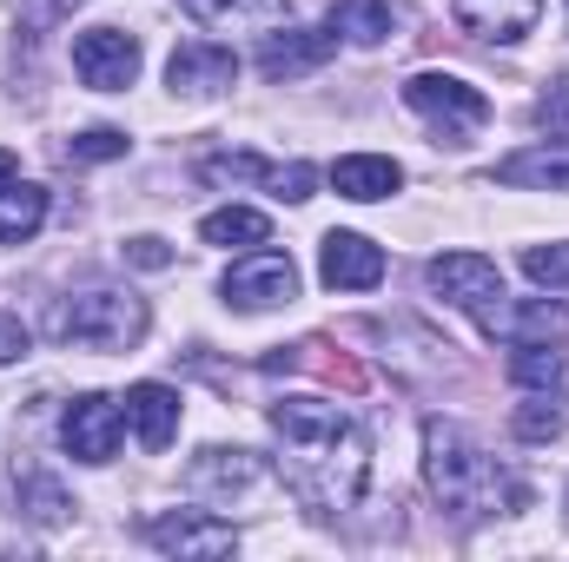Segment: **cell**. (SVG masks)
<instances>
[{
  "instance_id": "cell-33",
  "label": "cell",
  "mask_w": 569,
  "mask_h": 562,
  "mask_svg": "<svg viewBox=\"0 0 569 562\" xmlns=\"http://www.w3.org/2000/svg\"><path fill=\"white\" fill-rule=\"evenodd\" d=\"M13 172H20V159H13V152H0V185H7Z\"/></svg>"
},
{
  "instance_id": "cell-17",
  "label": "cell",
  "mask_w": 569,
  "mask_h": 562,
  "mask_svg": "<svg viewBox=\"0 0 569 562\" xmlns=\"http://www.w3.org/2000/svg\"><path fill=\"white\" fill-rule=\"evenodd\" d=\"M179 7L212 33H266L291 20V0H179Z\"/></svg>"
},
{
  "instance_id": "cell-10",
  "label": "cell",
  "mask_w": 569,
  "mask_h": 562,
  "mask_svg": "<svg viewBox=\"0 0 569 562\" xmlns=\"http://www.w3.org/2000/svg\"><path fill=\"white\" fill-rule=\"evenodd\" d=\"M232 80H239V53L219 47V40H186V47H172V60H166V87L186 93V100H212V93H226Z\"/></svg>"
},
{
  "instance_id": "cell-1",
  "label": "cell",
  "mask_w": 569,
  "mask_h": 562,
  "mask_svg": "<svg viewBox=\"0 0 569 562\" xmlns=\"http://www.w3.org/2000/svg\"><path fill=\"white\" fill-rule=\"evenodd\" d=\"M272 436H279L284 490L311 503L318 516H338L365 496L371 476V436L331 398H284L272 404Z\"/></svg>"
},
{
  "instance_id": "cell-2",
  "label": "cell",
  "mask_w": 569,
  "mask_h": 562,
  "mask_svg": "<svg viewBox=\"0 0 569 562\" xmlns=\"http://www.w3.org/2000/svg\"><path fill=\"white\" fill-rule=\"evenodd\" d=\"M425 476L437 490V503L457 516V523H477V516H510L530 503V483L510 476L463 423H425Z\"/></svg>"
},
{
  "instance_id": "cell-9",
  "label": "cell",
  "mask_w": 569,
  "mask_h": 562,
  "mask_svg": "<svg viewBox=\"0 0 569 562\" xmlns=\"http://www.w3.org/2000/svg\"><path fill=\"white\" fill-rule=\"evenodd\" d=\"M266 483V463L252 450H226V443H206L192 463H186V490L206 496V503H239L246 490Z\"/></svg>"
},
{
  "instance_id": "cell-8",
  "label": "cell",
  "mask_w": 569,
  "mask_h": 562,
  "mask_svg": "<svg viewBox=\"0 0 569 562\" xmlns=\"http://www.w3.org/2000/svg\"><path fill=\"white\" fill-rule=\"evenodd\" d=\"M120 436H127V411H120L113 398H100V391L73 398L67 418H60V443H67L80 463H113V456H120Z\"/></svg>"
},
{
  "instance_id": "cell-3",
  "label": "cell",
  "mask_w": 569,
  "mask_h": 562,
  "mask_svg": "<svg viewBox=\"0 0 569 562\" xmlns=\"http://www.w3.org/2000/svg\"><path fill=\"white\" fill-rule=\"evenodd\" d=\"M146 298L133 291H113V284H100V291H73V298H60L53 311H47V338H60V344H73V351H133L146 338Z\"/></svg>"
},
{
  "instance_id": "cell-14",
  "label": "cell",
  "mask_w": 569,
  "mask_h": 562,
  "mask_svg": "<svg viewBox=\"0 0 569 562\" xmlns=\"http://www.w3.org/2000/svg\"><path fill=\"white\" fill-rule=\"evenodd\" d=\"M450 20L470 33V40H523L537 20H543V0H450Z\"/></svg>"
},
{
  "instance_id": "cell-24",
  "label": "cell",
  "mask_w": 569,
  "mask_h": 562,
  "mask_svg": "<svg viewBox=\"0 0 569 562\" xmlns=\"http://www.w3.org/2000/svg\"><path fill=\"white\" fill-rule=\"evenodd\" d=\"M20 510H27L33 523H67V516H73V496H67V483H60V476L27 470V476H20Z\"/></svg>"
},
{
  "instance_id": "cell-26",
  "label": "cell",
  "mask_w": 569,
  "mask_h": 562,
  "mask_svg": "<svg viewBox=\"0 0 569 562\" xmlns=\"http://www.w3.org/2000/svg\"><path fill=\"white\" fill-rule=\"evenodd\" d=\"M199 179H212V185H239V179H272V165L252 159V152H219V159L199 165Z\"/></svg>"
},
{
  "instance_id": "cell-18",
  "label": "cell",
  "mask_w": 569,
  "mask_h": 562,
  "mask_svg": "<svg viewBox=\"0 0 569 562\" xmlns=\"http://www.w3.org/2000/svg\"><path fill=\"white\" fill-rule=\"evenodd\" d=\"M331 185H338L345 199H358V205H378V199H391V192L405 185V165L385 159V152H345V159L331 165Z\"/></svg>"
},
{
  "instance_id": "cell-12",
  "label": "cell",
  "mask_w": 569,
  "mask_h": 562,
  "mask_svg": "<svg viewBox=\"0 0 569 562\" xmlns=\"http://www.w3.org/2000/svg\"><path fill=\"white\" fill-rule=\"evenodd\" d=\"M477 324L490 331V338H510V344H537V338H563L569 331V311L563 304H550V298H490L483 311H477Z\"/></svg>"
},
{
  "instance_id": "cell-29",
  "label": "cell",
  "mask_w": 569,
  "mask_h": 562,
  "mask_svg": "<svg viewBox=\"0 0 569 562\" xmlns=\"http://www.w3.org/2000/svg\"><path fill=\"white\" fill-rule=\"evenodd\" d=\"M266 185H272L279 199H291V205H305V199H311V185H318V172L291 159V165H272V179H266Z\"/></svg>"
},
{
  "instance_id": "cell-5",
  "label": "cell",
  "mask_w": 569,
  "mask_h": 562,
  "mask_svg": "<svg viewBox=\"0 0 569 562\" xmlns=\"http://www.w3.org/2000/svg\"><path fill=\"white\" fill-rule=\"evenodd\" d=\"M140 536L152 550H166V556L179 562H219L239 550V530L232 523H219L212 510H159V516H146Z\"/></svg>"
},
{
  "instance_id": "cell-11",
  "label": "cell",
  "mask_w": 569,
  "mask_h": 562,
  "mask_svg": "<svg viewBox=\"0 0 569 562\" xmlns=\"http://www.w3.org/2000/svg\"><path fill=\"white\" fill-rule=\"evenodd\" d=\"M425 284L443 298V304L483 311V304L503 291V272H497V259H483V252H443V259L425 265Z\"/></svg>"
},
{
  "instance_id": "cell-27",
  "label": "cell",
  "mask_w": 569,
  "mask_h": 562,
  "mask_svg": "<svg viewBox=\"0 0 569 562\" xmlns=\"http://www.w3.org/2000/svg\"><path fill=\"white\" fill-rule=\"evenodd\" d=\"M120 152H127V133L120 127H93V133H80V140L67 145L73 165H100V159H120Z\"/></svg>"
},
{
  "instance_id": "cell-7",
  "label": "cell",
  "mask_w": 569,
  "mask_h": 562,
  "mask_svg": "<svg viewBox=\"0 0 569 562\" xmlns=\"http://www.w3.org/2000/svg\"><path fill=\"white\" fill-rule=\"evenodd\" d=\"M219 291H226L232 311H272V304L298 298V265L284 252H246V259H232V272L219 279Z\"/></svg>"
},
{
  "instance_id": "cell-13",
  "label": "cell",
  "mask_w": 569,
  "mask_h": 562,
  "mask_svg": "<svg viewBox=\"0 0 569 562\" xmlns=\"http://www.w3.org/2000/svg\"><path fill=\"white\" fill-rule=\"evenodd\" d=\"M331 53H338V33L331 27H284V33H266L259 73L266 80H298V73H318Z\"/></svg>"
},
{
  "instance_id": "cell-19",
  "label": "cell",
  "mask_w": 569,
  "mask_h": 562,
  "mask_svg": "<svg viewBox=\"0 0 569 562\" xmlns=\"http://www.w3.org/2000/svg\"><path fill=\"white\" fill-rule=\"evenodd\" d=\"M127 423L140 430V450H166L179 436V391L172 384H133L127 391Z\"/></svg>"
},
{
  "instance_id": "cell-20",
  "label": "cell",
  "mask_w": 569,
  "mask_h": 562,
  "mask_svg": "<svg viewBox=\"0 0 569 562\" xmlns=\"http://www.w3.org/2000/svg\"><path fill=\"white\" fill-rule=\"evenodd\" d=\"M325 27H331L338 40H351V47H378V40H391L398 13H391V0H338Z\"/></svg>"
},
{
  "instance_id": "cell-30",
  "label": "cell",
  "mask_w": 569,
  "mask_h": 562,
  "mask_svg": "<svg viewBox=\"0 0 569 562\" xmlns=\"http://www.w3.org/2000/svg\"><path fill=\"white\" fill-rule=\"evenodd\" d=\"M537 127H550V133H569V73H557V87L537 100Z\"/></svg>"
},
{
  "instance_id": "cell-28",
  "label": "cell",
  "mask_w": 569,
  "mask_h": 562,
  "mask_svg": "<svg viewBox=\"0 0 569 562\" xmlns=\"http://www.w3.org/2000/svg\"><path fill=\"white\" fill-rule=\"evenodd\" d=\"M523 272H530L537 284H550V291L569 284V239L563 245H530V252H523Z\"/></svg>"
},
{
  "instance_id": "cell-16",
  "label": "cell",
  "mask_w": 569,
  "mask_h": 562,
  "mask_svg": "<svg viewBox=\"0 0 569 562\" xmlns=\"http://www.w3.org/2000/svg\"><path fill=\"white\" fill-rule=\"evenodd\" d=\"M490 179H497V185H517V192H569V140L523 145V152L497 159Z\"/></svg>"
},
{
  "instance_id": "cell-22",
  "label": "cell",
  "mask_w": 569,
  "mask_h": 562,
  "mask_svg": "<svg viewBox=\"0 0 569 562\" xmlns=\"http://www.w3.org/2000/svg\"><path fill=\"white\" fill-rule=\"evenodd\" d=\"M199 239H206V245H239V252H252V245L272 239V219L252 212V205H219V212L199 219Z\"/></svg>"
},
{
  "instance_id": "cell-4",
  "label": "cell",
  "mask_w": 569,
  "mask_h": 562,
  "mask_svg": "<svg viewBox=\"0 0 569 562\" xmlns=\"http://www.w3.org/2000/svg\"><path fill=\"white\" fill-rule=\"evenodd\" d=\"M405 107L425 113L450 145H463L483 120H490V100H483L470 80H457V73H411V80H405Z\"/></svg>"
},
{
  "instance_id": "cell-21",
  "label": "cell",
  "mask_w": 569,
  "mask_h": 562,
  "mask_svg": "<svg viewBox=\"0 0 569 562\" xmlns=\"http://www.w3.org/2000/svg\"><path fill=\"white\" fill-rule=\"evenodd\" d=\"M40 225H47V185L7 179V185H0V245H27Z\"/></svg>"
},
{
  "instance_id": "cell-15",
  "label": "cell",
  "mask_w": 569,
  "mask_h": 562,
  "mask_svg": "<svg viewBox=\"0 0 569 562\" xmlns=\"http://www.w3.org/2000/svg\"><path fill=\"white\" fill-rule=\"evenodd\" d=\"M318 272H325L331 291H371V284L385 279V245H371L365 232H325Z\"/></svg>"
},
{
  "instance_id": "cell-6",
  "label": "cell",
  "mask_w": 569,
  "mask_h": 562,
  "mask_svg": "<svg viewBox=\"0 0 569 562\" xmlns=\"http://www.w3.org/2000/svg\"><path fill=\"white\" fill-rule=\"evenodd\" d=\"M73 73H80V87H93V93H127V87L140 80V40L120 33V27H87V33L73 40Z\"/></svg>"
},
{
  "instance_id": "cell-25",
  "label": "cell",
  "mask_w": 569,
  "mask_h": 562,
  "mask_svg": "<svg viewBox=\"0 0 569 562\" xmlns=\"http://www.w3.org/2000/svg\"><path fill=\"white\" fill-rule=\"evenodd\" d=\"M569 411H557V398H530L523 411H517V436L523 443H550V436H563Z\"/></svg>"
},
{
  "instance_id": "cell-23",
  "label": "cell",
  "mask_w": 569,
  "mask_h": 562,
  "mask_svg": "<svg viewBox=\"0 0 569 562\" xmlns=\"http://www.w3.org/2000/svg\"><path fill=\"white\" fill-rule=\"evenodd\" d=\"M563 344L557 338H537V344H517L510 351V378L517 384H530V391H550V384H563Z\"/></svg>"
},
{
  "instance_id": "cell-31",
  "label": "cell",
  "mask_w": 569,
  "mask_h": 562,
  "mask_svg": "<svg viewBox=\"0 0 569 562\" xmlns=\"http://www.w3.org/2000/svg\"><path fill=\"white\" fill-rule=\"evenodd\" d=\"M127 259H133L140 272H166V265H172V245L146 232V239H127Z\"/></svg>"
},
{
  "instance_id": "cell-32",
  "label": "cell",
  "mask_w": 569,
  "mask_h": 562,
  "mask_svg": "<svg viewBox=\"0 0 569 562\" xmlns=\"http://www.w3.org/2000/svg\"><path fill=\"white\" fill-rule=\"evenodd\" d=\"M13 358H27V324L0 311V364H13Z\"/></svg>"
}]
</instances>
